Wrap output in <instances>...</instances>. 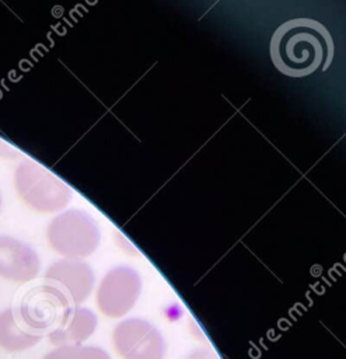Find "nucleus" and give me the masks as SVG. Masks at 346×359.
Returning a JSON list of instances; mask_svg holds the SVG:
<instances>
[{
    "instance_id": "nucleus-11",
    "label": "nucleus",
    "mask_w": 346,
    "mask_h": 359,
    "mask_svg": "<svg viewBox=\"0 0 346 359\" xmlns=\"http://www.w3.org/2000/svg\"><path fill=\"white\" fill-rule=\"evenodd\" d=\"M184 359H221L212 348H196L191 351Z\"/></svg>"
},
{
    "instance_id": "nucleus-10",
    "label": "nucleus",
    "mask_w": 346,
    "mask_h": 359,
    "mask_svg": "<svg viewBox=\"0 0 346 359\" xmlns=\"http://www.w3.org/2000/svg\"><path fill=\"white\" fill-rule=\"evenodd\" d=\"M42 359H111V356L99 346L66 345L48 352Z\"/></svg>"
},
{
    "instance_id": "nucleus-6",
    "label": "nucleus",
    "mask_w": 346,
    "mask_h": 359,
    "mask_svg": "<svg viewBox=\"0 0 346 359\" xmlns=\"http://www.w3.org/2000/svg\"><path fill=\"white\" fill-rule=\"evenodd\" d=\"M97 327L95 316L84 309H73L66 321L49 332V341L57 346L81 345L88 339Z\"/></svg>"
},
{
    "instance_id": "nucleus-2",
    "label": "nucleus",
    "mask_w": 346,
    "mask_h": 359,
    "mask_svg": "<svg viewBox=\"0 0 346 359\" xmlns=\"http://www.w3.org/2000/svg\"><path fill=\"white\" fill-rule=\"evenodd\" d=\"M69 296L56 285L45 283L29 289L17 310L21 321L35 334L53 331L60 327L73 311Z\"/></svg>"
},
{
    "instance_id": "nucleus-12",
    "label": "nucleus",
    "mask_w": 346,
    "mask_h": 359,
    "mask_svg": "<svg viewBox=\"0 0 346 359\" xmlns=\"http://www.w3.org/2000/svg\"><path fill=\"white\" fill-rule=\"evenodd\" d=\"M0 208H1V194H0Z\"/></svg>"
},
{
    "instance_id": "nucleus-4",
    "label": "nucleus",
    "mask_w": 346,
    "mask_h": 359,
    "mask_svg": "<svg viewBox=\"0 0 346 359\" xmlns=\"http://www.w3.org/2000/svg\"><path fill=\"white\" fill-rule=\"evenodd\" d=\"M112 345L122 359H164L167 352L161 332L140 318L119 323L112 332Z\"/></svg>"
},
{
    "instance_id": "nucleus-1",
    "label": "nucleus",
    "mask_w": 346,
    "mask_h": 359,
    "mask_svg": "<svg viewBox=\"0 0 346 359\" xmlns=\"http://www.w3.org/2000/svg\"><path fill=\"white\" fill-rule=\"evenodd\" d=\"M333 39L326 27L304 17L279 25L269 43L273 66L293 79L325 72L333 59Z\"/></svg>"
},
{
    "instance_id": "nucleus-8",
    "label": "nucleus",
    "mask_w": 346,
    "mask_h": 359,
    "mask_svg": "<svg viewBox=\"0 0 346 359\" xmlns=\"http://www.w3.org/2000/svg\"><path fill=\"white\" fill-rule=\"evenodd\" d=\"M137 293L139 287L134 282H105L98 292L99 310L111 318L122 317L136 302Z\"/></svg>"
},
{
    "instance_id": "nucleus-5",
    "label": "nucleus",
    "mask_w": 346,
    "mask_h": 359,
    "mask_svg": "<svg viewBox=\"0 0 346 359\" xmlns=\"http://www.w3.org/2000/svg\"><path fill=\"white\" fill-rule=\"evenodd\" d=\"M38 271L39 259L29 245L10 236H0V278L28 282Z\"/></svg>"
},
{
    "instance_id": "nucleus-7",
    "label": "nucleus",
    "mask_w": 346,
    "mask_h": 359,
    "mask_svg": "<svg viewBox=\"0 0 346 359\" xmlns=\"http://www.w3.org/2000/svg\"><path fill=\"white\" fill-rule=\"evenodd\" d=\"M45 280L62 289L73 304H77L87 297L92 283L78 265L69 262H57L50 266L45 275Z\"/></svg>"
},
{
    "instance_id": "nucleus-3",
    "label": "nucleus",
    "mask_w": 346,
    "mask_h": 359,
    "mask_svg": "<svg viewBox=\"0 0 346 359\" xmlns=\"http://www.w3.org/2000/svg\"><path fill=\"white\" fill-rule=\"evenodd\" d=\"M14 185L20 198L32 209L53 212L66 205L70 189L39 164L24 160L14 171Z\"/></svg>"
},
{
    "instance_id": "nucleus-9",
    "label": "nucleus",
    "mask_w": 346,
    "mask_h": 359,
    "mask_svg": "<svg viewBox=\"0 0 346 359\" xmlns=\"http://www.w3.org/2000/svg\"><path fill=\"white\" fill-rule=\"evenodd\" d=\"M42 335L32 332L20 318L17 310L7 309L0 313V346L15 352L28 349L41 341Z\"/></svg>"
}]
</instances>
